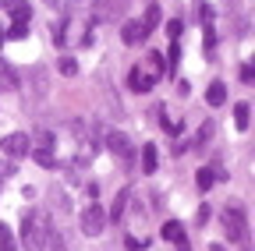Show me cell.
I'll return each instance as SVG.
<instances>
[{
  "instance_id": "6da1fadb",
  "label": "cell",
  "mask_w": 255,
  "mask_h": 251,
  "mask_svg": "<svg viewBox=\"0 0 255 251\" xmlns=\"http://www.w3.org/2000/svg\"><path fill=\"white\" fill-rule=\"evenodd\" d=\"M50 234H53V227H50V212L46 209H28L21 216V244L28 251H46Z\"/></svg>"
},
{
  "instance_id": "7a4b0ae2",
  "label": "cell",
  "mask_w": 255,
  "mask_h": 251,
  "mask_svg": "<svg viewBox=\"0 0 255 251\" xmlns=\"http://www.w3.org/2000/svg\"><path fill=\"white\" fill-rule=\"evenodd\" d=\"M159 75H163V53H145V64L131 68L128 85H131V92H149Z\"/></svg>"
},
{
  "instance_id": "3957f363",
  "label": "cell",
  "mask_w": 255,
  "mask_h": 251,
  "mask_svg": "<svg viewBox=\"0 0 255 251\" xmlns=\"http://www.w3.org/2000/svg\"><path fill=\"white\" fill-rule=\"evenodd\" d=\"M220 219H223V234H227L231 244H248V219L241 205H227Z\"/></svg>"
},
{
  "instance_id": "277c9868",
  "label": "cell",
  "mask_w": 255,
  "mask_h": 251,
  "mask_svg": "<svg viewBox=\"0 0 255 251\" xmlns=\"http://www.w3.org/2000/svg\"><path fill=\"white\" fill-rule=\"evenodd\" d=\"M53 145H57V138H53L50 131H36V138H28V156H32L39 167H57Z\"/></svg>"
},
{
  "instance_id": "5b68a950",
  "label": "cell",
  "mask_w": 255,
  "mask_h": 251,
  "mask_svg": "<svg viewBox=\"0 0 255 251\" xmlns=\"http://www.w3.org/2000/svg\"><path fill=\"white\" fill-rule=\"evenodd\" d=\"M103 230H107V209L96 205V202L85 205V209H82V234H85V237H100Z\"/></svg>"
},
{
  "instance_id": "8992f818",
  "label": "cell",
  "mask_w": 255,
  "mask_h": 251,
  "mask_svg": "<svg viewBox=\"0 0 255 251\" xmlns=\"http://www.w3.org/2000/svg\"><path fill=\"white\" fill-rule=\"evenodd\" d=\"M128 4H131V0H92L96 18H100V21H114V18H121V14L128 11Z\"/></svg>"
},
{
  "instance_id": "52a82bcc",
  "label": "cell",
  "mask_w": 255,
  "mask_h": 251,
  "mask_svg": "<svg viewBox=\"0 0 255 251\" xmlns=\"http://www.w3.org/2000/svg\"><path fill=\"white\" fill-rule=\"evenodd\" d=\"M107 149H110L114 156H121L124 163H131V156H135V149H131V138H128L124 131H110V135H107Z\"/></svg>"
},
{
  "instance_id": "ba28073f",
  "label": "cell",
  "mask_w": 255,
  "mask_h": 251,
  "mask_svg": "<svg viewBox=\"0 0 255 251\" xmlns=\"http://www.w3.org/2000/svg\"><path fill=\"white\" fill-rule=\"evenodd\" d=\"M0 149H4L11 160H21V156H28V135L14 131V135H7L4 142H0Z\"/></svg>"
},
{
  "instance_id": "9c48e42d",
  "label": "cell",
  "mask_w": 255,
  "mask_h": 251,
  "mask_svg": "<svg viewBox=\"0 0 255 251\" xmlns=\"http://www.w3.org/2000/svg\"><path fill=\"white\" fill-rule=\"evenodd\" d=\"M145 36H149V32H145V25H142V21H128V25L121 28V39H124L128 46H138Z\"/></svg>"
},
{
  "instance_id": "30bf717a",
  "label": "cell",
  "mask_w": 255,
  "mask_h": 251,
  "mask_svg": "<svg viewBox=\"0 0 255 251\" xmlns=\"http://www.w3.org/2000/svg\"><path fill=\"white\" fill-rule=\"evenodd\" d=\"M159 237H163V241H170V244H181V241H184V227L177 223V219H167V223H163V230H159Z\"/></svg>"
},
{
  "instance_id": "8fae6325",
  "label": "cell",
  "mask_w": 255,
  "mask_h": 251,
  "mask_svg": "<svg viewBox=\"0 0 255 251\" xmlns=\"http://www.w3.org/2000/svg\"><path fill=\"white\" fill-rule=\"evenodd\" d=\"M206 103H209V106H223V103H227V85H223V82H213V85L206 88Z\"/></svg>"
},
{
  "instance_id": "7c38bea8",
  "label": "cell",
  "mask_w": 255,
  "mask_h": 251,
  "mask_svg": "<svg viewBox=\"0 0 255 251\" xmlns=\"http://www.w3.org/2000/svg\"><path fill=\"white\" fill-rule=\"evenodd\" d=\"M32 21V11L25 0H18V4H11V25H28Z\"/></svg>"
},
{
  "instance_id": "4fadbf2b",
  "label": "cell",
  "mask_w": 255,
  "mask_h": 251,
  "mask_svg": "<svg viewBox=\"0 0 255 251\" xmlns=\"http://www.w3.org/2000/svg\"><path fill=\"white\" fill-rule=\"evenodd\" d=\"M234 124H238V131H248V124H252V106L248 103L234 106Z\"/></svg>"
},
{
  "instance_id": "5bb4252c",
  "label": "cell",
  "mask_w": 255,
  "mask_h": 251,
  "mask_svg": "<svg viewBox=\"0 0 255 251\" xmlns=\"http://www.w3.org/2000/svg\"><path fill=\"white\" fill-rule=\"evenodd\" d=\"M18 88V78H14V71L7 68V64H0V92H14Z\"/></svg>"
},
{
  "instance_id": "9a60e30c",
  "label": "cell",
  "mask_w": 255,
  "mask_h": 251,
  "mask_svg": "<svg viewBox=\"0 0 255 251\" xmlns=\"http://www.w3.org/2000/svg\"><path fill=\"white\" fill-rule=\"evenodd\" d=\"M142 173H156V145H142Z\"/></svg>"
},
{
  "instance_id": "2e32d148",
  "label": "cell",
  "mask_w": 255,
  "mask_h": 251,
  "mask_svg": "<svg viewBox=\"0 0 255 251\" xmlns=\"http://www.w3.org/2000/svg\"><path fill=\"white\" fill-rule=\"evenodd\" d=\"M142 25H145V32H152V28L159 25V7H156V4H149V7H145V18H142Z\"/></svg>"
},
{
  "instance_id": "e0dca14e",
  "label": "cell",
  "mask_w": 255,
  "mask_h": 251,
  "mask_svg": "<svg viewBox=\"0 0 255 251\" xmlns=\"http://www.w3.org/2000/svg\"><path fill=\"white\" fill-rule=\"evenodd\" d=\"M0 251H14V234L7 223H0Z\"/></svg>"
},
{
  "instance_id": "ac0fdd59",
  "label": "cell",
  "mask_w": 255,
  "mask_h": 251,
  "mask_svg": "<svg viewBox=\"0 0 255 251\" xmlns=\"http://www.w3.org/2000/svg\"><path fill=\"white\" fill-rule=\"evenodd\" d=\"M195 184L202 187V191H209V187L216 184V177H213V170H209V167H206V170H199V173H195Z\"/></svg>"
},
{
  "instance_id": "d6986e66",
  "label": "cell",
  "mask_w": 255,
  "mask_h": 251,
  "mask_svg": "<svg viewBox=\"0 0 255 251\" xmlns=\"http://www.w3.org/2000/svg\"><path fill=\"white\" fill-rule=\"evenodd\" d=\"M213 131H216V124H213V120H206L202 128H199V135H195V145H206V142L213 138Z\"/></svg>"
},
{
  "instance_id": "ffe728a7",
  "label": "cell",
  "mask_w": 255,
  "mask_h": 251,
  "mask_svg": "<svg viewBox=\"0 0 255 251\" xmlns=\"http://www.w3.org/2000/svg\"><path fill=\"white\" fill-rule=\"evenodd\" d=\"M124 202H128V191H121L117 195V202H114V212H107V219L114 216V219H121V212H124Z\"/></svg>"
},
{
  "instance_id": "44dd1931",
  "label": "cell",
  "mask_w": 255,
  "mask_h": 251,
  "mask_svg": "<svg viewBox=\"0 0 255 251\" xmlns=\"http://www.w3.org/2000/svg\"><path fill=\"white\" fill-rule=\"evenodd\" d=\"M4 36H7V39H25V36H28V25H11Z\"/></svg>"
},
{
  "instance_id": "7402d4cb",
  "label": "cell",
  "mask_w": 255,
  "mask_h": 251,
  "mask_svg": "<svg viewBox=\"0 0 255 251\" xmlns=\"http://www.w3.org/2000/svg\"><path fill=\"white\" fill-rule=\"evenodd\" d=\"M60 75H68V78H71V75H78V64H75L71 57H64V60H60Z\"/></svg>"
},
{
  "instance_id": "603a6c76",
  "label": "cell",
  "mask_w": 255,
  "mask_h": 251,
  "mask_svg": "<svg viewBox=\"0 0 255 251\" xmlns=\"http://www.w3.org/2000/svg\"><path fill=\"white\" fill-rule=\"evenodd\" d=\"M177 60H181V46H177V43H170V57H167V68H170V71L177 68Z\"/></svg>"
},
{
  "instance_id": "cb8c5ba5",
  "label": "cell",
  "mask_w": 255,
  "mask_h": 251,
  "mask_svg": "<svg viewBox=\"0 0 255 251\" xmlns=\"http://www.w3.org/2000/svg\"><path fill=\"white\" fill-rule=\"evenodd\" d=\"M50 251H68V244H64V237L60 234H50V244H46Z\"/></svg>"
},
{
  "instance_id": "d4e9b609",
  "label": "cell",
  "mask_w": 255,
  "mask_h": 251,
  "mask_svg": "<svg viewBox=\"0 0 255 251\" xmlns=\"http://www.w3.org/2000/svg\"><path fill=\"white\" fill-rule=\"evenodd\" d=\"M167 36H170V43L181 39V21H170V25H167Z\"/></svg>"
},
{
  "instance_id": "484cf974",
  "label": "cell",
  "mask_w": 255,
  "mask_h": 251,
  "mask_svg": "<svg viewBox=\"0 0 255 251\" xmlns=\"http://www.w3.org/2000/svg\"><path fill=\"white\" fill-rule=\"evenodd\" d=\"M241 82H255V71L252 68H241Z\"/></svg>"
},
{
  "instance_id": "4316f807",
  "label": "cell",
  "mask_w": 255,
  "mask_h": 251,
  "mask_svg": "<svg viewBox=\"0 0 255 251\" xmlns=\"http://www.w3.org/2000/svg\"><path fill=\"white\" fill-rule=\"evenodd\" d=\"M174 248H177V251H191V244H188V237H184L181 244H174Z\"/></svg>"
},
{
  "instance_id": "83f0119b",
  "label": "cell",
  "mask_w": 255,
  "mask_h": 251,
  "mask_svg": "<svg viewBox=\"0 0 255 251\" xmlns=\"http://www.w3.org/2000/svg\"><path fill=\"white\" fill-rule=\"evenodd\" d=\"M46 7H64V0H43Z\"/></svg>"
},
{
  "instance_id": "f1b7e54d",
  "label": "cell",
  "mask_w": 255,
  "mask_h": 251,
  "mask_svg": "<svg viewBox=\"0 0 255 251\" xmlns=\"http://www.w3.org/2000/svg\"><path fill=\"white\" fill-rule=\"evenodd\" d=\"M209 251H227V248H223V244H213V248H209Z\"/></svg>"
},
{
  "instance_id": "f546056e",
  "label": "cell",
  "mask_w": 255,
  "mask_h": 251,
  "mask_svg": "<svg viewBox=\"0 0 255 251\" xmlns=\"http://www.w3.org/2000/svg\"><path fill=\"white\" fill-rule=\"evenodd\" d=\"M4 43H7V36H4V28H0V46H4Z\"/></svg>"
},
{
  "instance_id": "4dcf8cb0",
  "label": "cell",
  "mask_w": 255,
  "mask_h": 251,
  "mask_svg": "<svg viewBox=\"0 0 255 251\" xmlns=\"http://www.w3.org/2000/svg\"><path fill=\"white\" fill-rule=\"evenodd\" d=\"M0 4H4V0H0Z\"/></svg>"
}]
</instances>
